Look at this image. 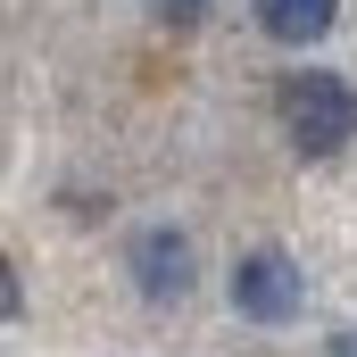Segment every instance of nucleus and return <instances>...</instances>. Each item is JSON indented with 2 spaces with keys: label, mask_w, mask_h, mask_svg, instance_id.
I'll return each mask as SVG.
<instances>
[{
  "label": "nucleus",
  "mask_w": 357,
  "mask_h": 357,
  "mask_svg": "<svg viewBox=\"0 0 357 357\" xmlns=\"http://www.w3.org/2000/svg\"><path fill=\"white\" fill-rule=\"evenodd\" d=\"M282 125H291L299 158L349 150V142H357V91H349V75H324V67L291 75V84H282Z\"/></svg>",
  "instance_id": "1"
},
{
  "label": "nucleus",
  "mask_w": 357,
  "mask_h": 357,
  "mask_svg": "<svg viewBox=\"0 0 357 357\" xmlns=\"http://www.w3.org/2000/svg\"><path fill=\"white\" fill-rule=\"evenodd\" d=\"M233 307H241L250 324H291V316L307 307V282L291 266V250H250V258L233 266Z\"/></svg>",
  "instance_id": "2"
},
{
  "label": "nucleus",
  "mask_w": 357,
  "mask_h": 357,
  "mask_svg": "<svg viewBox=\"0 0 357 357\" xmlns=\"http://www.w3.org/2000/svg\"><path fill=\"white\" fill-rule=\"evenodd\" d=\"M125 258H133L142 299H158V307H167V299H183V291L199 282V258H191V241H183L175 225H150V233H133V250H125Z\"/></svg>",
  "instance_id": "3"
},
{
  "label": "nucleus",
  "mask_w": 357,
  "mask_h": 357,
  "mask_svg": "<svg viewBox=\"0 0 357 357\" xmlns=\"http://www.w3.org/2000/svg\"><path fill=\"white\" fill-rule=\"evenodd\" d=\"M341 17V0H258V25L274 42H324Z\"/></svg>",
  "instance_id": "4"
},
{
  "label": "nucleus",
  "mask_w": 357,
  "mask_h": 357,
  "mask_svg": "<svg viewBox=\"0 0 357 357\" xmlns=\"http://www.w3.org/2000/svg\"><path fill=\"white\" fill-rule=\"evenodd\" d=\"M17 307H25V291H17V266H8V258H0V324H8V316H17Z\"/></svg>",
  "instance_id": "5"
},
{
  "label": "nucleus",
  "mask_w": 357,
  "mask_h": 357,
  "mask_svg": "<svg viewBox=\"0 0 357 357\" xmlns=\"http://www.w3.org/2000/svg\"><path fill=\"white\" fill-rule=\"evenodd\" d=\"M158 8H167L175 25H191V17H199V0H158Z\"/></svg>",
  "instance_id": "6"
},
{
  "label": "nucleus",
  "mask_w": 357,
  "mask_h": 357,
  "mask_svg": "<svg viewBox=\"0 0 357 357\" xmlns=\"http://www.w3.org/2000/svg\"><path fill=\"white\" fill-rule=\"evenodd\" d=\"M333 357H357V324H349V333H333Z\"/></svg>",
  "instance_id": "7"
}]
</instances>
